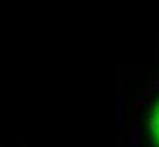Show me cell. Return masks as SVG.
I'll use <instances>...</instances> for the list:
<instances>
[{
  "instance_id": "6da1fadb",
  "label": "cell",
  "mask_w": 159,
  "mask_h": 147,
  "mask_svg": "<svg viewBox=\"0 0 159 147\" xmlns=\"http://www.w3.org/2000/svg\"><path fill=\"white\" fill-rule=\"evenodd\" d=\"M150 127H152V136H155V143L159 147V102L152 109V118H150Z\"/></svg>"
}]
</instances>
